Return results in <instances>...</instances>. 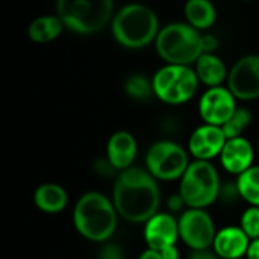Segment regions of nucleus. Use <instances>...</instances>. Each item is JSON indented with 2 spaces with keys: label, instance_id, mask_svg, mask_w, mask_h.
<instances>
[{
  "label": "nucleus",
  "instance_id": "ddd939ff",
  "mask_svg": "<svg viewBox=\"0 0 259 259\" xmlns=\"http://www.w3.org/2000/svg\"><path fill=\"white\" fill-rule=\"evenodd\" d=\"M144 240L149 249L162 250L179 240V222L168 212H158L146 222Z\"/></svg>",
  "mask_w": 259,
  "mask_h": 259
},
{
  "label": "nucleus",
  "instance_id": "9d476101",
  "mask_svg": "<svg viewBox=\"0 0 259 259\" xmlns=\"http://www.w3.org/2000/svg\"><path fill=\"white\" fill-rule=\"evenodd\" d=\"M226 83L237 100L259 99V55L240 58L229 70Z\"/></svg>",
  "mask_w": 259,
  "mask_h": 259
},
{
  "label": "nucleus",
  "instance_id": "39448f33",
  "mask_svg": "<svg viewBox=\"0 0 259 259\" xmlns=\"http://www.w3.org/2000/svg\"><path fill=\"white\" fill-rule=\"evenodd\" d=\"M114 0H56V15L79 35L100 32L114 18Z\"/></svg>",
  "mask_w": 259,
  "mask_h": 259
},
{
  "label": "nucleus",
  "instance_id": "f3484780",
  "mask_svg": "<svg viewBox=\"0 0 259 259\" xmlns=\"http://www.w3.org/2000/svg\"><path fill=\"white\" fill-rule=\"evenodd\" d=\"M194 71L199 77V82L208 88L222 87L228 82L229 70L223 59L215 53H202L194 64Z\"/></svg>",
  "mask_w": 259,
  "mask_h": 259
},
{
  "label": "nucleus",
  "instance_id": "cd10ccee",
  "mask_svg": "<svg viewBox=\"0 0 259 259\" xmlns=\"http://www.w3.org/2000/svg\"><path fill=\"white\" fill-rule=\"evenodd\" d=\"M167 205H168L170 211H173V212H179L184 206H187L185 202H184V199H182V196H181L179 193L175 194V196H171V197L168 199Z\"/></svg>",
  "mask_w": 259,
  "mask_h": 259
},
{
  "label": "nucleus",
  "instance_id": "0eeeda50",
  "mask_svg": "<svg viewBox=\"0 0 259 259\" xmlns=\"http://www.w3.org/2000/svg\"><path fill=\"white\" fill-rule=\"evenodd\" d=\"M155 96L167 105H184L190 102L197 88L199 77L191 65L165 64L152 77Z\"/></svg>",
  "mask_w": 259,
  "mask_h": 259
},
{
  "label": "nucleus",
  "instance_id": "7c9ffc66",
  "mask_svg": "<svg viewBox=\"0 0 259 259\" xmlns=\"http://www.w3.org/2000/svg\"><path fill=\"white\" fill-rule=\"evenodd\" d=\"M246 256H247V259H259V238L250 241V246H249Z\"/></svg>",
  "mask_w": 259,
  "mask_h": 259
},
{
  "label": "nucleus",
  "instance_id": "4be33fe9",
  "mask_svg": "<svg viewBox=\"0 0 259 259\" xmlns=\"http://www.w3.org/2000/svg\"><path fill=\"white\" fill-rule=\"evenodd\" d=\"M124 91L126 94L134 100H146L150 96H155L153 93V82L152 79L146 77L144 74H132L124 82Z\"/></svg>",
  "mask_w": 259,
  "mask_h": 259
},
{
  "label": "nucleus",
  "instance_id": "423d86ee",
  "mask_svg": "<svg viewBox=\"0 0 259 259\" xmlns=\"http://www.w3.org/2000/svg\"><path fill=\"white\" fill-rule=\"evenodd\" d=\"M220 176L211 161L194 159L181 179L179 194L187 208L206 209L220 196Z\"/></svg>",
  "mask_w": 259,
  "mask_h": 259
},
{
  "label": "nucleus",
  "instance_id": "dca6fc26",
  "mask_svg": "<svg viewBox=\"0 0 259 259\" xmlns=\"http://www.w3.org/2000/svg\"><path fill=\"white\" fill-rule=\"evenodd\" d=\"M138 144L135 137L127 131H118L112 134L106 144V158L117 168V171L127 170L134 167L137 158Z\"/></svg>",
  "mask_w": 259,
  "mask_h": 259
},
{
  "label": "nucleus",
  "instance_id": "f03ea898",
  "mask_svg": "<svg viewBox=\"0 0 259 259\" xmlns=\"http://www.w3.org/2000/svg\"><path fill=\"white\" fill-rule=\"evenodd\" d=\"M118 212L105 194L88 191L82 194L73 211V223L79 235L93 243H108L117 229Z\"/></svg>",
  "mask_w": 259,
  "mask_h": 259
},
{
  "label": "nucleus",
  "instance_id": "c85d7f7f",
  "mask_svg": "<svg viewBox=\"0 0 259 259\" xmlns=\"http://www.w3.org/2000/svg\"><path fill=\"white\" fill-rule=\"evenodd\" d=\"M190 259H220L219 255L211 249H202V250H193Z\"/></svg>",
  "mask_w": 259,
  "mask_h": 259
},
{
  "label": "nucleus",
  "instance_id": "1a4fd4ad",
  "mask_svg": "<svg viewBox=\"0 0 259 259\" xmlns=\"http://www.w3.org/2000/svg\"><path fill=\"white\" fill-rule=\"evenodd\" d=\"M179 238L191 250L209 249L214 244L217 231L212 217L206 209L188 208L179 217Z\"/></svg>",
  "mask_w": 259,
  "mask_h": 259
},
{
  "label": "nucleus",
  "instance_id": "aec40b11",
  "mask_svg": "<svg viewBox=\"0 0 259 259\" xmlns=\"http://www.w3.org/2000/svg\"><path fill=\"white\" fill-rule=\"evenodd\" d=\"M184 14L187 23L199 32L212 27L217 20V9L211 0H187Z\"/></svg>",
  "mask_w": 259,
  "mask_h": 259
},
{
  "label": "nucleus",
  "instance_id": "a878e982",
  "mask_svg": "<svg viewBox=\"0 0 259 259\" xmlns=\"http://www.w3.org/2000/svg\"><path fill=\"white\" fill-rule=\"evenodd\" d=\"M96 170H97V173L102 175V176H114V175L120 173V171H117V168L109 162L108 158H103V159L96 161Z\"/></svg>",
  "mask_w": 259,
  "mask_h": 259
},
{
  "label": "nucleus",
  "instance_id": "c756f323",
  "mask_svg": "<svg viewBox=\"0 0 259 259\" xmlns=\"http://www.w3.org/2000/svg\"><path fill=\"white\" fill-rule=\"evenodd\" d=\"M159 252H161L164 259H179V249L176 247V244L168 246V247H165V249H162Z\"/></svg>",
  "mask_w": 259,
  "mask_h": 259
},
{
  "label": "nucleus",
  "instance_id": "72a5a7b5",
  "mask_svg": "<svg viewBox=\"0 0 259 259\" xmlns=\"http://www.w3.org/2000/svg\"><path fill=\"white\" fill-rule=\"evenodd\" d=\"M258 150H259V140H258Z\"/></svg>",
  "mask_w": 259,
  "mask_h": 259
},
{
  "label": "nucleus",
  "instance_id": "b1692460",
  "mask_svg": "<svg viewBox=\"0 0 259 259\" xmlns=\"http://www.w3.org/2000/svg\"><path fill=\"white\" fill-rule=\"evenodd\" d=\"M240 228L247 234L250 240L259 238V206H250L243 212Z\"/></svg>",
  "mask_w": 259,
  "mask_h": 259
},
{
  "label": "nucleus",
  "instance_id": "6e6552de",
  "mask_svg": "<svg viewBox=\"0 0 259 259\" xmlns=\"http://www.w3.org/2000/svg\"><path fill=\"white\" fill-rule=\"evenodd\" d=\"M188 155L190 153L175 141H156L147 150L146 170L158 181L182 179L191 164Z\"/></svg>",
  "mask_w": 259,
  "mask_h": 259
},
{
  "label": "nucleus",
  "instance_id": "2f4dec72",
  "mask_svg": "<svg viewBox=\"0 0 259 259\" xmlns=\"http://www.w3.org/2000/svg\"><path fill=\"white\" fill-rule=\"evenodd\" d=\"M138 259H164L162 258V255H161V252L159 250H153V249H146L141 255H140V258Z\"/></svg>",
  "mask_w": 259,
  "mask_h": 259
},
{
  "label": "nucleus",
  "instance_id": "a211bd4d",
  "mask_svg": "<svg viewBox=\"0 0 259 259\" xmlns=\"http://www.w3.org/2000/svg\"><path fill=\"white\" fill-rule=\"evenodd\" d=\"M33 203L44 214H59L68 205V194L59 184H42L33 193Z\"/></svg>",
  "mask_w": 259,
  "mask_h": 259
},
{
  "label": "nucleus",
  "instance_id": "5701e85b",
  "mask_svg": "<svg viewBox=\"0 0 259 259\" xmlns=\"http://www.w3.org/2000/svg\"><path fill=\"white\" fill-rule=\"evenodd\" d=\"M252 120H253L252 112L247 108H237L234 115L222 126V129L228 140L243 137V132L250 126Z\"/></svg>",
  "mask_w": 259,
  "mask_h": 259
},
{
  "label": "nucleus",
  "instance_id": "393cba45",
  "mask_svg": "<svg viewBox=\"0 0 259 259\" xmlns=\"http://www.w3.org/2000/svg\"><path fill=\"white\" fill-rule=\"evenodd\" d=\"M97 259H124V250L115 243H103L100 247Z\"/></svg>",
  "mask_w": 259,
  "mask_h": 259
},
{
  "label": "nucleus",
  "instance_id": "4468645a",
  "mask_svg": "<svg viewBox=\"0 0 259 259\" xmlns=\"http://www.w3.org/2000/svg\"><path fill=\"white\" fill-rule=\"evenodd\" d=\"M219 158L223 168L228 173L240 176L241 173H244L253 165L255 150L247 138L244 137L231 138L226 141Z\"/></svg>",
  "mask_w": 259,
  "mask_h": 259
},
{
  "label": "nucleus",
  "instance_id": "f8f14e48",
  "mask_svg": "<svg viewBox=\"0 0 259 259\" xmlns=\"http://www.w3.org/2000/svg\"><path fill=\"white\" fill-rule=\"evenodd\" d=\"M228 138L222 126L203 123L193 131L188 140V153L197 161H211L220 156Z\"/></svg>",
  "mask_w": 259,
  "mask_h": 259
},
{
  "label": "nucleus",
  "instance_id": "9b49d317",
  "mask_svg": "<svg viewBox=\"0 0 259 259\" xmlns=\"http://www.w3.org/2000/svg\"><path fill=\"white\" fill-rule=\"evenodd\" d=\"M237 99L228 87L208 88L199 100V114L203 123L223 126L237 111Z\"/></svg>",
  "mask_w": 259,
  "mask_h": 259
},
{
  "label": "nucleus",
  "instance_id": "2eb2a0df",
  "mask_svg": "<svg viewBox=\"0 0 259 259\" xmlns=\"http://www.w3.org/2000/svg\"><path fill=\"white\" fill-rule=\"evenodd\" d=\"M250 241L240 226H226L217 232L212 250L220 259H240L247 255Z\"/></svg>",
  "mask_w": 259,
  "mask_h": 259
},
{
  "label": "nucleus",
  "instance_id": "f257e3e1",
  "mask_svg": "<svg viewBox=\"0 0 259 259\" xmlns=\"http://www.w3.org/2000/svg\"><path fill=\"white\" fill-rule=\"evenodd\" d=\"M147 170L131 167L117 175L112 203L118 215L129 223H146L159 212L161 191Z\"/></svg>",
  "mask_w": 259,
  "mask_h": 259
},
{
  "label": "nucleus",
  "instance_id": "20e7f679",
  "mask_svg": "<svg viewBox=\"0 0 259 259\" xmlns=\"http://www.w3.org/2000/svg\"><path fill=\"white\" fill-rule=\"evenodd\" d=\"M155 49L165 64L191 65L203 53L202 33L187 21H175L161 27Z\"/></svg>",
  "mask_w": 259,
  "mask_h": 259
},
{
  "label": "nucleus",
  "instance_id": "bb28decb",
  "mask_svg": "<svg viewBox=\"0 0 259 259\" xmlns=\"http://www.w3.org/2000/svg\"><path fill=\"white\" fill-rule=\"evenodd\" d=\"M219 47V39L214 35H202V50L203 53H215Z\"/></svg>",
  "mask_w": 259,
  "mask_h": 259
},
{
  "label": "nucleus",
  "instance_id": "7ed1b4c3",
  "mask_svg": "<svg viewBox=\"0 0 259 259\" xmlns=\"http://www.w3.org/2000/svg\"><path fill=\"white\" fill-rule=\"evenodd\" d=\"M161 30L156 12L143 3L124 5L114 14L111 32L114 39L124 49L138 50L155 42Z\"/></svg>",
  "mask_w": 259,
  "mask_h": 259
},
{
  "label": "nucleus",
  "instance_id": "473e14b6",
  "mask_svg": "<svg viewBox=\"0 0 259 259\" xmlns=\"http://www.w3.org/2000/svg\"><path fill=\"white\" fill-rule=\"evenodd\" d=\"M243 2H252V0H243Z\"/></svg>",
  "mask_w": 259,
  "mask_h": 259
},
{
  "label": "nucleus",
  "instance_id": "6ab92c4d",
  "mask_svg": "<svg viewBox=\"0 0 259 259\" xmlns=\"http://www.w3.org/2000/svg\"><path fill=\"white\" fill-rule=\"evenodd\" d=\"M64 29H65V26L56 14L55 15H39L30 21V24L27 27V35H29L30 41H33L36 44H46V42H52L56 38H59V35L62 33Z\"/></svg>",
  "mask_w": 259,
  "mask_h": 259
},
{
  "label": "nucleus",
  "instance_id": "412c9836",
  "mask_svg": "<svg viewBox=\"0 0 259 259\" xmlns=\"http://www.w3.org/2000/svg\"><path fill=\"white\" fill-rule=\"evenodd\" d=\"M237 193L250 206H259V165H252L249 170L237 178Z\"/></svg>",
  "mask_w": 259,
  "mask_h": 259
}]
</instances>
